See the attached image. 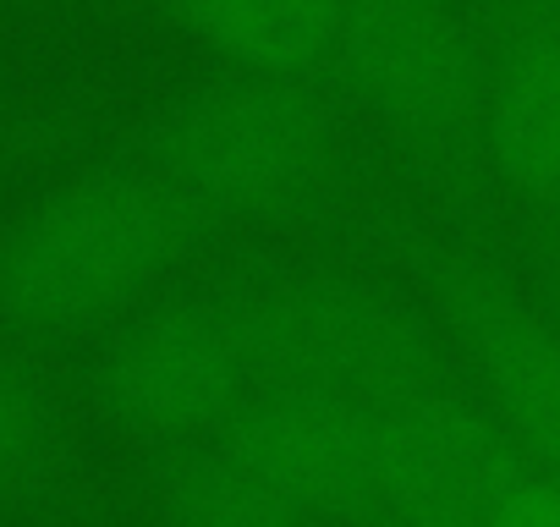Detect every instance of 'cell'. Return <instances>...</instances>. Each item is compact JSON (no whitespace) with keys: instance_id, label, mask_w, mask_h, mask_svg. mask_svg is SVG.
Masks as SVG:
<instances>
[{"instance_id":"obj_11","label":"cell","mask_w":560,"mask_h":527,"mask_svg":"<svg viewBox=\"0 0 560 527\" xmlns=\"http://www.w3.org/2000/svg\"><path fill=\"white\" fill-rule=\"evenodd\" d=\"M160 516L165 527H325L298 500L264 483L247 461H236L225 445L165 467Z\"/></svg>"},{"instance_id":"obj_1","label":"cell","mask_w":560,"mask_h":527,"mask_svg":"<svg viewBox=\"0 0 560 527\" xmlns=\"http://www.w3.org/2000/svg\"><path fill=\"white\" fill-rule=\"evenodd\" d=\"M149 171L198 214H292L336 171V121L298 78H231L176 99L149 132Z\"/></svg>"},{"instance_id":"obj_12","label":"cell","mask_w":560,"mask_h":527,"mask_svg":"<svg viewBox=\"0 0 560 527\" xmlns=\"http://www.w3.org/2000/svg\"><path fill=\"white\" fill-rule=\"evenodd\" d=\"M56 440L61 429L45 390H34L18 374H0V489L39 478L56 456Z\"/></svg>"},{"instance_id":"obj_9","label":"cell","mask_w":560,"mask_h":527,"mask_svg":"<svg viewBox=\"0 0 560 527\" xmlns=\"http://www.w3.org/2000/svg\"><path fill=\"white\" fill-rule=\"evenodd\" d=\"M483 132L516 192L560 198V23L511 39L483 94Z\"/></svg>"},{"instance_id":"obj_10","label":"cell","mask_w":560,"mask_h":527,"mask_svg":"<svg viewBox=\"0 0 560 527\" xmlns=\"http://www.w3.org/2000/svg\"><path fill=\"white\" fill-rule=\"evenodd\" d=\"M182 28L253 78H303L336 56L347 0H176Z\"/></svg>"},{"instance_id":"obj_8","label":"cell","mask_w":560,"mask_h":527,"mask_svg":"<svg viewBox=\"0 0 560 527\" xmlns=\"http://www.w3.org/2000/svg\"><path fill=\"white\" fill-rule=\"evenodd\" d=\"M434 292L472 352L494 412L527 461L560 483V330L472 258H440Z\"/></svg>"},{"instance_id":"obj_3","label":"cell","mask_w":560,"mask_h":527,"mask_svg":"<svg viewBox=\"0 0 560 527\" xmlns=\"http://www.w3.org/2000/svg\"><path fill=\"white\" fill-rule=\"evenodd\" d=\"M198 209L154 171L94 176L39 203L0 253V297L34 325H78L127 303L192 236Z\"/></svg>"},{"instance_id":"obj_2","label":"cell","mask_w":560,"mask_h":527,"mask_svg":"<svg viewBox=\"0 0 560 527\" xmlns=\"http://www.w3.org/2000/svg\"><path fill=\"white\" fill-rule=\"evenodd\" d=\"M253 379L269 390L341 396L358 407H396L440 385L434 330L347 276H280L231 303Z\"/></svg>"},{"instance_id":"obj_14","label":"cell","mask_w":560,"mask_h":527,"mask_svg":"<svg viewBox=\"0 0 560 527\" xmlns=\"http://www.w3.org/2000/svg\"><path fill=\"white\" fill-rule=\"evenodd\" d=\"M549 23H560V0H549Z\"/></svg>"},{"instance_id":"obj_7","label":"cell","mask_w":560,"mask_h":527,"mask_svg":"<svg viewBox=\"0 0 560 527\" xmlns=\"http://www.w3.org/2000/svg\"><path fill=\"white\" fill-rule=\"evenodd\" d=\"M247 379L253 368L231 308L171 303L138 319L110 347L100 396L127 429L154 440H187L214 423H231Z\"/></svg>"},{"instance_id":"obj_6","label":"cell","mask_w":560,"mask_h":527,"mask_svg":"<svg viewBox=\"0 0 560 527\" xmlns=\"http://www.w3.org/2000/svg\"><path fill=\"white\" fill-rule=\"evenodd\" d=\"M225 450L325 527H374L385 429L374 407L308 390H264L225 423Z\"/></svg>"},{"instance_id":"obj_4","label":"cell","mask_w":560,"mask_h":527,"mask_svg":"<svg viewBox=\"0 0 560 527\" xmlns=\"http://www.w3.org/2000/svg\"><path fill=\"white\" fill-rule=\"evenodd\" d=\"M336 61L401 138L445 154L483 116V61L451 0H347Z\"/></svg>"},{"instance_id":"obj_13","label":"cell","mask_w":560,"mask_h":527,"mask_svg":"<svg viewBox=\"0 0 560 527\" xmlns=\"http://www.w3.org/2000/svg\"><path fill=\"white\" fill-rule=\"evenodd\" d=\"M489 527H560V483L533 467V472L500 500V511L489 516Z\"/></svg>"},{"instance_id":"obj_5","label":"cell","mask_w":560,"mask_h":527,"mask_svg":"<svg viewBox=\"0 0 560 527\" xmlns=\"http://www.w3.org/2000/svg\"><path fill=\"white\" fill-rule=\"evenodd\" d=\"M385 489L374 527H489L500 500L533 472L500 412L434 385L380 412Z\"/></svg>"}]
</instances>
